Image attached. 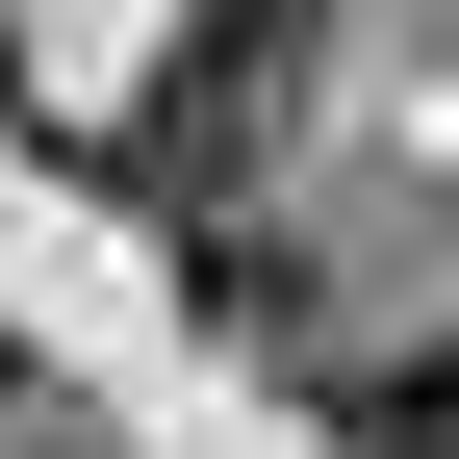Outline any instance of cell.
Segmentation results:
<instances>
[{"mask_svg":"<svg viewBox=\"0 0 459 459\" xmlns=\"http://www.w3.org/2000/svg\"><path fill=\"white\" fill-rule=\"evenodd\" d=\"M281 102H307V0H204V26H179V77H153L128 128H102V179H128V204H153V230H179V255H204V230H230V179H255V128H281Z\"/></svg>","mask_w":459,"mask_h":459,"instance_id":"obj_1","label":"cell"},{"mask_svg":"<svg viewBox=\"0 0 459 459\" xmlns=\"http://www.w3.org/2000/svg\"><path fill=\"white\" fill-rule=\"evenodd\" d=\"M383 459H459V332H434V358H383V409H358Z\"/></svg>","mask_w":459,"mask_h":459,"instance_id":"obj_2","label":"cell"},{"mask_svg":"<svg viewBox=\"0 0 459 459\" xmlns=\"http://www.w3.org/2000/svg\"><path fill=\"white\" fill-rule=\"evenodd\" d=\"M0 102H26V51H0Z\"/></svg>","mask_w":459,"mask_h":459,"instance_id":"obj_3","label":"cell"}]
</instances>
